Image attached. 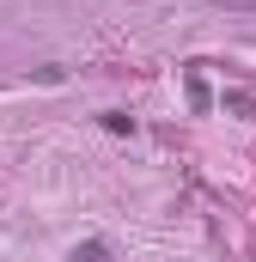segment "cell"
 Wrapping results in <instances>:
<instances>
[{
  "mask_svg": "<svg viewBox=\"0 0 256 262\" xmlns=\"http://www.w3.org/2000/svg\"><path fill=\"white\" fill-rule=\"evenodd\" d=\"M104 128H110V134H128V128H134V122H128L122 110H104Z\"/></svg>",
  "mask_w": 256,
  "mask_h": 262,
  "instance_id": "obj_2",
  "label": "cell"
},
{
  "mask_svg": "<svg viewBox=\"0 0 256 262\" xmlns=\"http://www.w3.org/2000/svg\"><path fill=\"white\" fill-rule=\"evenodd\" d=\"M73 262H110V250L92 238V244H79V250H73Z\"/></svg>",
  "mask_w": 256,
  "mask_h": 262,
  "instance_id": "obj_1",
  "label": "cell"
}]
</instances>
